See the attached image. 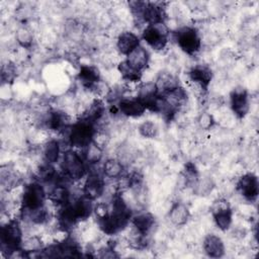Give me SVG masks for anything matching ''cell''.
I'll list each match as a JSON object with an SVG mask.
<instances>
[{"label": "cell", "mask_w": 259, "mask_h": 259, "mask_svg": "<svg viewBox=\"0 0 259 259\" xmlns=\"http://www.w3.org/2000/svg\"><path fill=\"white\" fill-rule=\"evenodd\" d=\"M138 133L144 139L153 140L159 135V126L153 120H144L139 124Z\"/></svg>", "instance_id": "34"}, {"label": "cell", "mask_w": 259, "mask_h": 259, "mask_svg": "<svg viewBox=\"0 0 259 259\" xmlns=\"http://www.w3.org/2000/svg\"><path fill=\"white\" fill-rule=\"evenodd\" d=\"M68 182H59L49 188L48 190V201H50L55 207L59 208L67 204L73 198L72 192Z\"/></svg>", "instance_id": "20"}, {"label": "cell", "mask_w": 259, "mask_h": 259, "mask_svg": "<svg viewBox=\"0 0 259 259\" xmlns=\"http://www.w3.org/2000/svg\"><path fill=\"white\" fill-rule=\"evenodd\" d=\"M60 167L62 174L70 183L84 180L89 171V166L82 153L72 148H68L63 152Z\"/></svg>", "instance_id": "5"}, {"label": "cell", "mask_w": 259, "mask_h": 259, "mask_svg": "<svg viewBox=\"0 0 259 259\" xmlns=\"http://www.w3.org/2000/svg\"><path fill=\"white\" fill-rule=\"evenodd\" d=\"M16 41L24 49H29L33 42V34L31 30L26 26H20L15 33Z\"/></svg>", "instance_id": "35"}, {"label": "cell", "mask_w": 259, "mask_h": 259, "mask_svg": "<svg viewBox=\"0 0 259 259\" xmlns=\"http://www.w3.org/2000/svg\"><path fill=\"white\" fill-rule=\"evenodd\" d=\"M22 183V178L20 174L11 168L1 170V185L7 190L14 189Z\"/></svg>", "instance_id": "32"}, {"label": "cell", "mask_w": 259, "mask_h": 259, "mask_svg": "<svg viewBox=\"0 0 259 259\" xmlns=\"http://www.w3.org/2000/svg\"><path fill=\"white\" fill-rule=\"evenodd\" d=\"M96 135L97 125L78 117L67 131V141L70 148L83 151L95 140Z\"/></svg>", "instance_id": "7"}, {"label": "cell", "mask_w": 259, "mask_h": 259, "mask_svg": "<svg viewBox=\"0 0 259 259\" xmlns=\"http://www.w3.org/2000/svg\"><path fill=\"white\" fill-rule=\"evenodd\" d=\"M20 215L37 210L47 205L48 190L38 180H32L24 184L20 195Z\"/></svg>", "instance_id": "6"}, {"label": "cell", "mask_w": 259, "mask_h": 259, "mask_svg": "<svg viewBox=\"0 0 259 259\" xmlns=\"http://www.w3.org/2000/svg\"><path fill=\"white\" fill-rule=\"evenodd\" d=\"M108 213L100 219H96L99 230L106 236H116L130 227L134 215L131 204L122 195V191L116 189L111 194L109 200Z\"/></svg>", "instance_id": "1"}, {"label": "cell", "mask_w": 259, "mask_h": 259, "mask_svg": "<svg viewBox=\"0 0 259 259\" xmlns=\"http://www.w3.org/2000/svg\"><path fill=\"white\" fill-rule=\"evenodd\" d=\"M229 104L233 114L238 119H244L251 109V98L248 90L243 86L233 88L229 95Z\"/></svg>", "instance_id": "12"}, {"label": "cell", "mask_w": 259, "mask_h": 259, "mask_svg": "<svg viewBox=\"0 0 259 259\" xmlns=\"http://www.w3.org/2000/svg\"><path fill=\"white\" fill-rule=\"evenodd\" d=\"M187 76L189 81L203 93L207 92L209 88L213 78V72L208 65L196 64L188 70Z\"/></svg>", "instance_id": "15"}, {"label": "cell", "mask_w": 259, "mask_h": 259, "mask_svg": "<svg viewBox=\"0 0 259 259\" xmlns=\"http://www.w3.org/2000/svg\"><path fill=\"white\" fill-rule=\"evenodd\" d=\"M94 202L82 194L73 197L67 204L57 208L56 220L59 229L68 234L79 224L87 221L93 215Z\"/></svg>", "instance_id": "2"}, {"label": "cell", "mask_w": 259, "mask_h": 259, "mask_svg": "<svg viewBox=\"0 0 259 259\" xmlns=\"http://www.w3.org/2000/svg\"><path fill=\"white\" fill-rule=\"evenodd\" d=\"M116 110L121 115L127 118H139L143 116L147 109L143 105V103L135 96V97H121L115 105Z\"/></svg>", "instance_id": "19"}, {"label": "cell", "mask_w": 259, "mask_h": 259, "mask_svg": "<svg viewBox=\"0 0 259 259\" xmlns=\"http://www.w3.org/2000/svg\"><path fill=\"white\" fill-rule=\"evenodd\" d=\"M160 94L153 82H141L137 88L136 97L143 103L147 111L156 113Z\"/></svg>", "instance_id": "16"}, {"label": "cell", "mask_w": 259, "mask_h": 259, "mask_svg": "<svg viewBox=\"0 0 259 259\" xmlns=\"http://www.w3.org/2000/svg\"><path fill=\"white\" fill-rule=\"evenodd\" d=\"M209 209L214 226L221 232H228L234 222V211L230 202L223 197L217 198L212 201Z\"/></svg>", "instance_id": "11"}, {"label": "cell", "mask_w": 259, "mask_h": 259, "mask_svg": "<svg viewBox=\"0 0 259 259\" xmlns=\"http://www.w3.org/2000/svg\"><path fill=\"white\" fill-rule=\"evenodd\" d=\"M128 7L136 23L143 25L166 22L167 12L164 3L153 1H130Z\"/></svg>", "instance_id": "3"}, {"label": "cell", "mask_w": 259, "mask_h": 259, "mask_svg": "<svg viewBox=\"0 0 259 259\" xmlns=\"http://www.w3.org/2000/svg\"><path fill=\"white\" fill-rule=\"evenodd\" d=\"M202 250L209 258H222L226 254V245L222 237L217 234H207L202 240Z\"/></svg>", "instance_id": "22"}, {"label": "cell", "mask_w": 259, "mask_h": 259, "mask_svg": "<svg viewBox=\"0 0 259 259\" xmlns=\"http://www.w3.org/2000/svg\"><path fill=\"white\" fill-rule=\"evenodd\" d=\"M80 152L82 153L83 158L88 164L89 168L99 166L103 162L104 150L102 146H100V144L96 141V139L91 144H89L83 151Z\"/></svg>", "instance_id": "29"}, {"label": "cell", "mask_w": 259, "mask_h": 259, "mask_svg": "<svg viewBox=\"0 0 259 259\" xmlns=\"http://www.w3.org/2000/svg\"><path fill=\"white\" fill-rule=\"evenodd\" d=\"M63 155L62 146L59 140L50 139L48 140L42 147V159L44 162L56 165L60 163Z\"/></svg>", "instance_id": "28"}, {"label": "cell", "mask_w": 259, "mask_h": 259, "mask_svg": "<svg viewBox=\"0 0 259 259\" xmlns=\"http://www.w3.org/2000/svg\"><path fill=\"white\" fill-rule=\"evenodd\" d=\"M154 83L159 94H166L180 86L179 78L170 71H161Z\"/></svg>", "instance_id": "27"}, {"label": "cell", "mask_w": 259, "mask_h": 259, "mask_svg": "<svg viewBox=\"0 0 259 259\" xmlns=\"http://www.w3.org/2000/svg\"><path fill=\"white\" fill-rule=\"evenodd\" d=\"M24 239L23 228L19 219H8L0 229L1 251L7 257H13L21 253V245Z\"/></svg>", "instance_id": "4"}, {"label": "cell", "mask_w": 259, "mask_h": 259, "mask_svg": "<svg viewBox=\"0 0 259 259\" xmlns=\"http://www.w3.org/2000/svg\"><path fill=\"white\" fill-rule=\"evenodd\" d=\"M177 47L187 56H196L202 47V38L198 29L194 26L184 25L171 33Z\"/></svg>", "instance_id": "8"}, {"label": "cell", "mask_w": 259, "mask_h": 259, "mask_svg": "<svg viewBox=\"0 0 259 259\" xmlns=\"http://www.w3.org/2000/svg\"><path fill=\"white\" fill-rule=\"evenodd\" d=\"M200 175L196 165L192 162H187L182 170V180L186 187H192L195 185Z\"/></svg>", "instance_id": "33"}, {"label": "cell", "mask_w": 259, "mask_h": 259, "mask_svg": "<svg viewBox=\"0 0 259 259\" xmlns=\"http://www.w3.org/2000/svg\"><path fill=\"white\" fill-rule=\"evenodd\" d=\"M142 45L141 36L132 30H123L121 31L115 42L116 51L121 55L126 57L130 53H132L135 49Z\"/></svg>", "instance_id": "23"}, {"label": "cell", "mask_w": 259, "mask_h": 259, "mask_svg": "<svg viewBox=\"0 0 259 259\" xmlns=\"http://www.w3.org/2000/svg\"><path fill=\"white\" fill-rule=\"evenodd\" d=\"M42 122L48 130L56 133H67L70 125L73 123L68 113L61 109H50L47 111Z\"/></svg>", "instance_id": "17"}, {"label": "cell", "mask_w": 259, "mask_h": 259, "mask_svg": "<svg viewBox=\"0 0 259 259\" xmlns=\"http://www.w3.org/2000/svg\"><path fill=\"white\" fill-rule=\"evenodd\" d=\"M106 113V103L101 98H94L85 110L80 114L79 118L87 120L95 125L102 120Z\"/></svg>", "instance_id": "24"}, {"label": "cell", "mask_w": 259, "mask_h": 259, "mask_svg": "<svg viewBox=\"0 0 259 259\" xmlns=\"http://www.w3.org/2000/svg\"><path fill=\"white\" fill-rule=\"evenodd\" d=\"M199 127L203 131H209L215 125V119L209 112H201L197 118Z\"/></svg>", "instance_id": "38"}, {"label": "cell", "mask_w": 259, "mask_h": 259, "mask_svg": "<svg viewBox=\"0 0 259 259\" xmlns=\"http://www.w3.org/2000/svg\"><path fill=\"white\" fill-rule=\"evenodd\" d=\"M167 217L173 226L180 228L189 222L191 212L186 203L182 201H176L171 205Z\"/></svg>", "instance_id": "26"}, {"label": "cell", "mask_w": 259, "mask_h": 259, "mask_svg": "<svg viewBox=\"0 0 259 259\" xmlns=\"http://www.w3.org/2000/svg\"><path fill=\"white\" fill-rule=\"evenodd\" d=\"M46 247L41 237L37 235H31L29 237H24L21 252L23 257H37L39 252Z\"/></svg>", "instance_id": "30"}, {"label": "cell", "mask_w": 259, "mask_h": 259, "mask_svg": "<svg viewBox=\"0 0 259 259\" xmlns=\"http://www.w3.org/2000/svg\"><path fill=\"white\" fill-rule=\"evenodd\" d=\"M213 188V183L211 181V179L209 178H201L199 177V179L197 180V182L195 183V185L193 186V191L197 194V195H207L209 192H211Z\"/></svg>", "instance_id": "36"}, {"label": "cell", "mask_w": 259, "mask_h": 259, "mask_svg": "<svg viewBox=\"0 0 259 259\" xmlns=\"http://www.w3.org/2000/svg\"><path fill=\"white\" fill-rule=\"evenodd\" d=\"M236 191L247 202L254 203L257 201L259 194V180L254 172L242 174L236 182Z\"/></svg>", "instance_id": "13"}, {"label": "cell", "mask_w": 259, "mask_h": 259, "mask_svg": "<svg viewBox=\"0 0 259 259\" xmlns=\"http://www.w3.org/2000/svg\"><path fill=\"white\" fill-rule=\"evenodd\" d=\"M16 77V67L14 66L13 63H7L5 66L2 67L1 71V80L2 83L4 84H9L13 82V80Z\"/></svg>", "instance_id": "37"}, {"label": "cell", "mask_w": 259, "mask_h": 259, "mask_svg": "<svg viewBox=\"0 0 259 259\" xmlns=\"http://www.w3.org/2000/svg\"><path fill=\"white\" fill-rule=\"evenodd\" d=\"M135 70L144 73L150 65L151 54L147 47L141 45L123 59Z\"/></svg>", "instance_id": "21"}, {"label": "cell", "mask_w": 259, "mask_h": 259, "mask_svg": "<svg viewBox=\"0 0 259 259\" xmlns=\"http://www.w3.org/2000/svg\"><path fill=\"white\" fill-rule=\"evenodd\" d=\"M101 171L106 179L117 181L125 174V165L119 158H107L100 165Z\"/></svg>", "instance_id": "25"}, {"label": "cell", "mask_w": 259, "mask_h": 259, "mask_svg": "<svg viewBox=\"0 0 259 259\" xmlns=\"http://www.w3.org/2000/svg\"><path fill=\"white\" fill-rule=\"evenodd\" d=\"M106 178L104 177L100 166L90 167L86 177L83 180L82 195L86 198L97 201L105 194Z\"/></svg>", "instance_id": "10"}, {"label": "cell", "mask_w": 259, "mask_h": 259, "mask_svg": "<svg viewBox=\"0 0 259 259\" xmlns=\"http://www.w3.org/2000/svg\"><path fill=\"white\" fill-rule=\"evenodd\" d=\"M171 31L166 22L145 25L142 29L141 39L155 52H162L168 46Z\"/></svg>", "instance_id": "9"}, {"label": "cell", "mask_w": 259, "mask_h": 259, "mask_svg": "<svg viewBox=\"0 0 259 259\" xmlns=\"http://www.w3.org/2000/svg\"><path fill=\"white\" fill-rule=\"evenodd\" d=\"M77 80L83 88L94 91L99 87V84L101 83V73L96 66L83 64L79 67Z\"/></svg>", "instance_id": "18"}, {"label": "cell", "mask_w": 259, "mask_h": 259, "mask_svg": "<svg viewBox=\"0 0 259 259\" xmlns=\"http://www.w3.org/2000/svg\"><path fill=\"white\" fill-rule=\"evenodd\" d=\"M130 226L132 227L131 231L134 233L150 238L157 227V220L151 211L143 210L138 213H134Z\"/></svg>", "instance_id": "14"}, {"label": "cell", "mask_w": 259, "mask_h": 259, "mask_svg": "<svg viewBox=\"0 0 259 259\" xmlns=\"http://www.w3.org/2000/svg\"><path fill=\"white\" fill-rule=\"evenodd\" d=\"M117 71L121 77V79L125 83L130 84H140L143 78V73L135 70L131 67L124 60L120 61L117 65Z\"/></svg>", "instance_id": "31"}]
</instances>
